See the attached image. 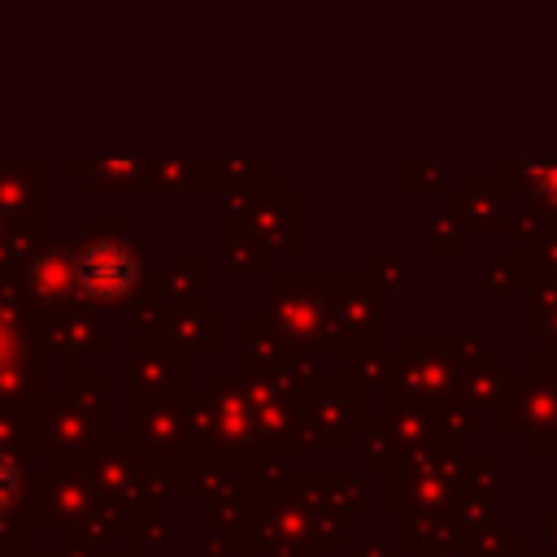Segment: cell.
Wrapping results in <instances>:
<instances>
[{
	"mask_svg": "<svg viewBox=\"0 0 557 557\" xmlns=\"http://www.w3.org/2000/svg\"><path fill=\"white\" fill-rule=\"evenodd\" d=\"M78 283H83V292H91L100 300H117L135 283V257L122 244L100 239L78 257Z\"/></svg>",
	"mask_w": 557,
	"mask_h": 557,
	"instance_id": "obj_1",
	"label": "cell"
}]
</instances>
